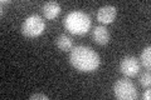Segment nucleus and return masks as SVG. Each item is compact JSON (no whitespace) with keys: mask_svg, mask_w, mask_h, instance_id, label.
Segmentation results:
<instances>
[{"mask_svg":"<svg viewBox=\"0 0 151 100\" xmlns=\"http://www.w3.org/2000/svg\"><path fill=\"white\" fill-rule=\"evenodd\" d=\"M92 38L98 45H106V44H108V41H110V33H108L106 26L100 25L93 29Z\"/></svg>","mask_w":151,"mask_h":100,"instance_id":"7","label":"nucleus"},{"mask_svg":"<svg viewBox=\"0 0 151 100\" xmlns=\"http://www.w3.org/2000/svg\"><path fill=\"white\" fill-rule=\"evenodd\" d=\"M117 9L113 5H105L101 6L97 11V20L101 24H111L116 19Z\"/></svg>","mask_w":151,"mask_h":100,"instance_id":"6","label":"nucleus"},{"mask_svg":"<svg viewBox=\"0 0 151 100\" xmlns=\"http://www.w3.org/2000/svg\"><path fill=\"white\" fill-rule=\"evenodd\" d=\"M140 61L136 56L127 55L120 63V71L125 75L126 78H134L139 74L140 71Z\"/></svg>","mask_w":151,"mask_h":100,"instance_id":"5","label":"nucleus"},{"mask_svg":"<svg viewBox=\"0 0 151 100\" xmlns=\"http://www.w3.org/2000/svg\"><path fill=\"white\" fill-rule=\"evenodd\" d=\"M139 83H140L141 87L145 88V89L150 88V84H151V74H150V71H145V73H142L140 75Z\"/></svg>","mask_w":151,"mask_h":100,"instance_id":"11","label":"nucleus"},{"mask_svg":"<svg viewBox=\"0 0 151 100\" xmlns=\"http://www.w3.org/2000/svg\"><path fill=\"white\" fill-rule=\"evenodd\" d=\"M55 45L60 51H68L73 48V40H72V38L68 35L60 34L55 39Z\"/></svg>","mask_w":151,"mask_h":100,"instance_id":"9","label":"nucleus"},{"mask_svg":"<svg viewBox=\"0 0 151 100\" xmlns=\"http://www.w3.org/2000/svg\"><path fill=\"white\" fill-rule=\"evenodd\" d=\"M142 99H144V100H150V99H151V91H150L149 88H147V90H146V91L142 94Z\"/></svg>","mask_w":151,"mask_h":100,"instance_id":"13","label":"nucleus"},{"mask_svg":"<svg viewBox=\"0 0 151 100\" xmlns=\"http://www.w3.org/2000/svg\"><path fill=\"white\" fill-rule=\"evenodd\" d=\"M64 28L73 35H84L91 28V18L83 11H70L64 18Z\"/></svg>","mask_w":151,"mask_h":100,"instance_id":"2","label":"nucleus"},{"mask_svg":"<svg viewBox=\"0 0 151 100\" xmlns=\"http://www.w3.org/2000/svg\"><path fill=\"white\" fill-rule=\"evenodd\" d=\"M139 61H140V64L142 66H145L146 69H150V66H151V48L150 46H146L142 50Z\"/></svg>","mask_w":151,"mask_h":100,"instance_id":"10","label":"nucleus"},{"mask_svg":"<svg viewBox=\"0 0 151 100\" xmlns=\"http://www.w3.org/2000/svg\"><path fill=\"white\" fill-rule=\"evenodd\" d=\"M113 95L119 100H136L139 98V91L135 84L125 77L113 84Z\"/></svg>","mask_w":151,"mask_h":100,"instance_id":"3","label":"nucleus"},{"mask_svg":"<svg viewBox=\"0 0 151 100\" xmlns=\"http://www.w3.org/2000/svg\"><path fill=\"white\" fill-rule=\"evenodd\" d=\"M69 61L76 70L81 73H91L100 66V55L88 46L77 45L70 49Z\"/></svg>","mask_w":151,"mask_h":100,"instance_id":"1","label":"nucleus"},{"mask_svg":"<svg viewBox=\"0 0 151 100\" xmlns=\"http://www.w3.org/2000/svg\"><path fill=\"white\" fill-rule=\"evenodd\" d=\"M60 13V5L57 1H48L43 5V15L45 19H55Z\"/></svg>","mask_w":151,"mask_h":100,"instance_id":"8","label":"nucleus"},{"mask_svg":"<svg viewBox=\"0 0 151 100\" xmlns=\"http://www.w3.org/2000/svg\"><path fill=\"white\" fill-rule=\"evenodd\" d=\"M30 100H48L49 99V96L48 95H45V94H33V95H30V98H29Z\"/></svg>","mask_w":151,"mask_h":100,"instance_id":"12","label":"nucleus"},{"mask_svg":"<svg viewBox=\"0 0 151 100\" xmlns=\"http://www.w3.org/2000/svg\"><path fill=\"white\" fill-rule=\"evenodd\" d=\"M45 30V21L38 14H32L22 24V34L27 38H37Z\"/></svg>","mask_w":151,"mask_h":100,"instance_id":"4","label":"nucleus"}]
</instances>
